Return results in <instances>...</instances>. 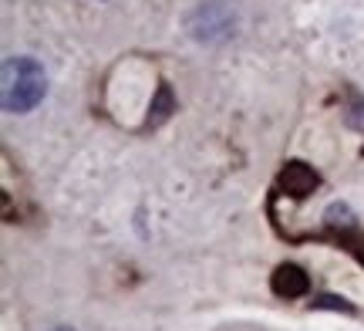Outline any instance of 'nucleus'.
Instances as JSON below:
<instances>
[{"label": "nucleus", "instance_id": "nucleus-1", "mask_svg": "<svg viewBox=\"0 0 364 331\" xmlns=\"http://www.w3.org/2000/svg\"><path fill=\"white\" fill-rule=\"evenodd\" d=\"M48 92V75L34 58H7L4 61V108L7 112H31Z\"/></svg>", "mask_w": 364, "mask_h": 331}, {"label": "nucleus", "instance_id": "nucleus-2", "mask_svg": "<svg viewBox=\"0 0 364 331\" xmlns=\"http://www.w3.org/2000/svg\"><path fill=\"white\" fill-rule=\"evenodd\" d=\"M58 331H68V328H58Z\"/></svg>", "mask_w": 364, "mask_h": 331}]
</instances>
